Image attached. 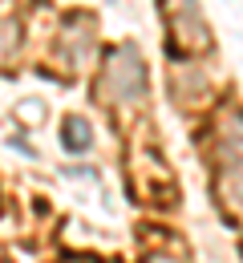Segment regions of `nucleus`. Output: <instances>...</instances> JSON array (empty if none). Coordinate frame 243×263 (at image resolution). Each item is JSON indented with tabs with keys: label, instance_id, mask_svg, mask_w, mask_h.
<instances>
[{
	"label": "nucleus",
	"instance_id": "nucleus-1",
	"mask_svg": "<svg viewBox=\"0 0 243 263\" xmlns=\"http://www.w3.org/2000/svg\"><path fill=\"white\" fill-rule=\"evenodd\" d=\"M85 142H89V138L81 134V122H69V146H73V150H81Z\"/></svg>",
	"mask_w": 243,
	"mask_h": 263
}]
</instances>
